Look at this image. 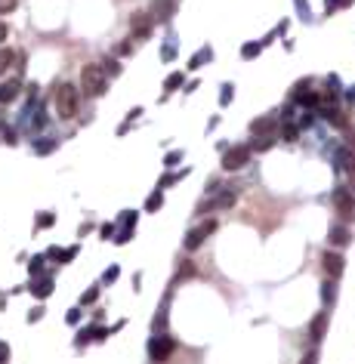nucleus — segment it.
<instances>
[{"mask_svg": "<svg viewBox=\"0 0 355 364\" xmlns=\"http://www.w3.org/2000/svg\"><path fill=\"white\" fill-rule=\"evenodd\" d=\"M328 321H331V315H328V312H318V315L312 318V324H309V337H312V340H321L325 330H328Z\"/></svg>", "mask_w": 355, "mask_h": 364, "instance_id": "obj_12", "label": "nucleus"}, {"mask_svg": "<svg viewBox=\"0 0 355 364\" xmlns=\"http://www.w3.org/2000/svg\"><path fill=\"white\" fill-rule=\"evenodd\" d=\"M117 272H121V269H117V266H111V269L102 275V281H114V278H117Z\"/></svg>", "mask_w": 355, "mask_h": 364, "instance_id": "obj_31", "label": "nucleus"}, {"mask_svg": "<svg viewBox=\"0 0 355 364\" xmlns=\"http://www.w3.org/2000/svg\"><path fill=\"white\" fill-rule=\"evenodd\" d=\"M247 160H250V145H232V148H225V154H222V170L235 173V170H241Z\"/></svg>", "mask_w": 355, "mask_h": 364, "instance_id": "obj_3", "label": "nucleus"}, {"mask_svg": "<svg viewBox=\"0 0 355 364\" xmlns=\"http://www.w3.org/2000/svg\"><path fill=\"white\" fill-rule=\"evenodd\" d=\"M81 90H84L90 99H99V96L108 90V71H105L99 62L84 65V71H81Z\"/></svg>", "mask_w": 355, "mask_h": 364, "instance_id": "obj_1", "label": "nucleus"}, {"mask_svg": "<svg viewBox=\"0 0 355 364\" xmlns=\"http://www.w3.org/2000/svg\"><path fill=\"white\" fill-rule=\"evenodd\" d=\"M328 241H331V247H349V241H352V228L343 225V222H334L328 228Z\"/></svg>", "mask_w": 355, "mask_h": 364, "instance_id": "obj_8", "label": "nucleus"}, {"mask_svg": "<svg viewBox=\"0 0 355 364\" xmlns=\"http://www.w3.org/2000/svg\"><path fill=\"white\" fill-rule=\"evenodd\" d=\"M13 59H16V53L13 50H7V47H0V74H4L10 65H13Z\"/></svg>", "mask_w": 355, "mask_h": 364, "instance_id": "obj_17", "label": "nucleus"}, {"mask_svg": "<svg viewBox=\"0 0 355 364\" xmlns=\"http://www.w3.org/2000/svg\"><path fill=\"white\" fill-rule=\"evenodd\" d=\"M68 321H71V324H77V321H81V309H71V312H68Z\"/></svg>", "mask_w": 355, "mask_h": 364, "instance_id": "obj_33", "label": "nucleus"}, {"mask_svg": "<svg viewBox=\"0 0 355 364\" xmlns=\"http://www.w3.org/2000/svg\"><path fill=\"white\" fill-rule=\"evenodd\" d=\"M34 293H37V296H50V293H53V281H44L41 287H34Z\"/></svg>", "mask_w": 355, "mask_h": 364, "instance_id": "obj_23", "label": "nucleus"}, {"mask_svg": "<svg viewBox=\"0 0 355 364\" xmlns=\"http://www.w3.org/2000/svg\"><path fill=\"white\" fill-rule=\"evenodd\" d=\"M355 0H337V7H352Z\"/></svg>", "mask_w": 355, "mask_h": 364, "instance_id": "obj_37", "label": "nucleus"}, {"mask_svg": "<svg viewBox=\"0 0 355 364\" xmlns=\"http://www.w3.org/2000/svg\"><path fill=\"white\" fill-rule=\"evenodd\" d=\"M173 349H176V343H173L170 337H154V340L148 343V355H151V361H167V358L173 355Z\"/></svg>", "mask_w": 355, "mask_h": 364, "instance_id": "obj_6", "label": "nucleus"}, {"mask_svg": "<svg viewBox=\"0 0 355 364\" xmlns=\"http://www.w3.org/2000/svg\"><path fill=\"white\" fill-rule=\"evenodd\" d=\"M232 90H235L232 84H222V96H219V102H222V105H229V102H232Z\"/></svg>", "mask_w": 355, "mask_h": 364, "instance_id": "obj_24", "label": "nucleus"}, {"mask_svg": "<svg viewBox=\"0 0 355 364\" xmlns=\"http://www.w3.org/2000/svg\"><path fill=\"white\" fill-rule=\"evenodd\" d=\"M204 59H210V50H201L198 56H191V62H188V68H201V62Z\"/></svg>", "mask_w": 355, "mask_h": 364, "instance_id": "obj_21", "label": "nucleus"}, {"mask_svg": "<svg viewBox=\"0 0 355 364\" xmlns=\"http://www.w3.org/2000/svg\"><path fill=\"white\" fill-rule=\"evenodd\" d=\"M303 364H318V352H315V349H312V352H306Z\"/></svg>", "mask_w": 355, "mask_h": 364, "instance_id": "obj_29", "label": "nucleus"}, {"mask_svg": "<svg viewBox=\"0 0 355 364\" xmlns=\"http://www.w3.org/2000/svg\"><path fill=\"white\" fill-rule=\"evenodd\" d=\"M7 358H10V349H7V343H0V364H7Z\"/></svg>", "mask_w": 355, "mask_h": 364, "instance_id": "obj_32", "label": "nucleus"}, {"mask_svg": "<svg viewBox=\"0 0 355 364\" xmlns=\"http://www.w3.org/2000/svg\"><path fill=\"white\" fill-rule=\"evenodd\" d=\"M272 145V136H256V142L250 145V151H266Z\"/></svg>", "mask_w": 355, "mask_h": 364, "instance_id": "obj_20", "label": "nucleus"}, {"mask_svg": "<svg viewBox=\"0 0 355 364\" xmlns=\"http://www.w3.org/2000/svg\"><path fill=\"white\" fill-rule=\"evenodd\" d=\"M7 34H10V28H7L4 22H0V44H4V40H7Z\"/></svg>", "mask_w": 355, "mask_h": 364, "instance_id": "obj_35", "label": "nucleus"}, {"mask_svg": "<svg viewBox=\"0 0 355 364\" xmlns=\"http://www.w3.org/2000/svg\"><path fill=\"white\" fill-rule=\"evenodd\" d=\"M297 136H300V130L287 124V127H284V142H297Z\"/></svg>", "mask_w": 355, "mask_h": 364, "instance_id": "obj_25", "label": "nucleus"}, {"mask_svg": "<svg viewBox=\"0 0 355 364\" xmlns=\"http://www.w3.org/2000/svg\"><path fill=\"white\" fill-rule=\"evenodd\" d=\"M185 84V77H182V71H173L167 80H164V90H176V87H182Z\"/></svg>", "mask_w": 355, "mask_h": 364, "instance_id": "obj_18", "label": "nucleus"}, {"mask_svg": "<svg viewBox=\"0 0 355 364\" xmlns=\"http://www.w3.org/2000/svg\"><path fill=\"white\" fill-rule=\"evenodd\" d=\"M213 231H216V219H204L198 228H191V231L185 235V250H198Z\"/></svg>", "mask_w": 355, "mask_h": 364, "instance_id": "obj_4", "label": "nucleus"}, {"mask_svg": "<svg viewBox=\"0 0 355 364\" xmlns=\"http://www.w3.org/2000/svg\"><path fill=\"white\" fill-rule=\"evenodd\" d=\"M53 145H56V142H44V145H37V142H34V151H41V154H47V151H53Z\"/></svg>", "mask_w": 355, "mask_h": 364, "instance_id": "obj_30", "label": "nucleus"}, {"mask_svg": "<svg viewBox=\"0 0 355 364\" xmlns=\"http://www.w3.org/2000/svg\"><path fill=\"white\" fill-rule=\"evenodd\" d=\"M179 157H182V151H170V154H167V167H176Z\"/></svg>", "mask_w": 355, "mask_h": 364, "instance_id": "obj_26", "label": "nucleus"}, {"mask_svg": "<svg viewBox=\"0 0 355 364\" xmlns=\"http://www.w3.org/2000/svg\"><path fill=\"white\" fill-rule=\"evenodd\" d=\"M53 105H56V114H59L62 120H71V117L77 114V105H81V96H77V87H71V84H62V87H56Z\"/></svg>", "mask_w": 355, "mask_h": 364, "instance_id": "obj_2", "label": "nucleus"}, {"mask_svg": "<svg viewBox=\"0 0 355 364\" xmlns=\"http://www.w3.org/2000/svg\"><path fill=\"white\" fill-rule=\"evenodd\" d=\"M19 93H22V84H19V80H7V84H0V105L13 102Z\"/></svg>", "mask_w": 355, "mask_h": 364, "instance_id": "obj_15", "label": "nucleus"}, {"mask_svg": "<svg viewBox=\"0 0 355 364\" xmlns=\"http://www.w3.org/2000/svg\"><path fill=\"white\" fill-rule=\"evenodd\" d=\"M16 10V0H0V13H13Z\"/></svg>", "mask_w": 355, "mask_h": 364, "instance_id": "obj_27", "label": "nucleus"}, {"mask_svg": "<svg viewBox=\"0 0 355 364\" xmlns=\"http://www.w3.org/2000/svg\"><path fill=\"white\" fill-rule=\"evenodd\" d=\"M37 225H41V228H50V225H53V213H44L41 219H37Z\"/></svg>", "mask_w": 355, "mask_h": 364, "instance_id": "obj_28", "label": "nucleus"}, {"mask_svg": "<svg viewBox=\"0 0 355 364\" xmlns=\"http://www.w3.org/2000/svg\"><path fill=\"white\" fill-rule=\"evenodd\" d=\"M334 207H337L340 216H346V222H355V201H352L349 188H337L334 191Z\"/></svg>", "mask_w": 355, "mask_h": 364, "instance_id": "obj_5", "label": "nucleus"}, {"mask_svg": "<svg viewBox=\"0 0 355 364\" xmlns=\"http://www.w3.org/2000/svg\"><path fill=\"white\" fill-rule=\"evenodd\" d=\"M161 204H164V194H161V188H157V191H154V194L145 201V210H148V213H154V210L161 207Z\"/></svg>", "mask_w": 355, "mask_h": 364, "instance_id": "obj_19", "label": "nucleus"}, {"mask_svg": "<svg viewBox=\"0 0 355 364\" xmlns=\"http://www.w3.org/2000/svg\"><path fill=\"white\" fill-rule=\"evenodd\" d=\"M176 4H179V0H151V16L161 19V22H167V19L173 16Z\"/></svg>", "mask_w": 355, "mask_h": 364, "instance_id": "obj_11", "label": "nucleus"}, {"mask_svg": "<svg viewBox=\"0 0 355 364\" xmlns=\"http://www.w3.org/2000/svg\"><path fill=\"white\" fill-rule=\"evenodd\" d=\"M151 25H154V16H151V13H133V19H130L133 37H148V34H151Z\"/></svg>", "mask_w": 355, "mask_h": 364, "instance_id": "obj_9", "label": "nucleus"}, {"mask_svg": "<svg viewBox=\"0 0 355 364\" xmlns=\"http://www.w3.org/2000/svg\"><path fill=\"white\" fill-rule=\"evenodd\" d=\"M334 160H337V170L340 173H355V151L352 148H337Z\"/></svg>", "mask_w": 355, "mask_h": 364, "instance_id": "obj_10", "label": "nucleus"}, {"mask_svg": "<svg viewBox=\"0 0 355 364\" xmlns=\"http://www.w3.org/2000/svg\"><path fill=\"white\" fill-rule=\"evenodd\" d=\"M96 296H99V290H96V287H93V290H87V293H84V303H93V300H96Z\"/></svg>", "mask_w": 355, "mask_h": 364, "instance_id": "obj_34", "label": "nucleus"}, {"mask_svg": "<svg viewBox=\"0 0 355 364\" xmlns=\"http://www.w3.org/2000/svg\"><path fill=\"white\" fill-rule=\"evenodd\" d=\"M334 300H337V278H328L325 284H321V303H325V309H331Z\"/></svg>", "mask_w": 355, "mask_h": 364, "instance_id": "obj_16", "label": "nucleus"}, {"mask_svg": "<svg viewBox=\"0 0 355 364\" xmlns=\"http://www.w3.org/2000/svg\"><path fill=\"white\" fill-rule=\"evenodd\" d=\"M349 145H355V127H349Z\"/></svg>", "mask_w": 355, "mask_h": 364, "instance_id": "obj_36", "label": "nucleus"}, {"mask_svg": "<svg viewBox=\"0 0 355 364\" xmlns=\"http://www.w3.org/2000/svg\"><path fill=\"white\" fill-rule=\"evenodd\" d=\"M235 204V191H225V194H216L213 201H207V204H201V213L204 210H225Z\"/></svg>", "mask_w": 355, "mask_h": 364, "instance_id": "obj_14", "label": "nucleus"}, {"mask_svg": "<svg viewBox=\"0 0 355 364\" xmlns=\"http://www.w3.org/2000/svg\"><path fill=\"white\" fill-rule=\"evenodd\" d=\"M260 47H263V44H247V47L241 50V56H244V59H253V56H260Z\"/></svg>", "mask_w": 355, "mask_h": 364, "instance_id": "obj_22", "label": "nucleus"}, {"mask_svg": "<svg viewBox=\"0 0 355 364\" xmlns=\"http://www.w3.org/2000/svg\"><path fill=\"white\" fill-rule=\"evenodd\" d=\"M275 114H263V117H256V120H250V133L253 136H263V133H272V127H275Z\"/></svg>", "mask_w": 355, "mask_h": 364, "instance_id": "obj_13", "label": "nucleus"}, {"mask_svg": "<svg viewBox=\"0 0 355 364\" xmlns=\"http://www.w3.org/2000/svg\"><path fill=\"white\" fill-rule=\"evenodd\" d=\"M321 266H325L328 278H340L343 269H346V259H343V253H337V250H325V253H321Z\"/></svg>", "mask_w": 355, "mask_h": 364, "instance_id": "obj_7", "label": "nucleus"}]
</instances>
